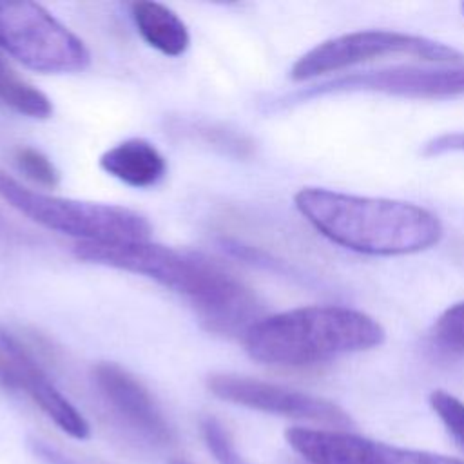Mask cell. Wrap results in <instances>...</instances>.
I'll list each match as a JSON object with an SVG mask.
<instances>
[{"instance_id":"cell-1","label":"cell","mask_w":464,"mask_h":464,"mask_svg":"<svg viewBox=\"0 0 464 464\" xmlns=\"http://www.w3.org/2000/svg\"><path fill=\"white\" fill-rule=\"evenodd\" d=\"M74 256L85 263L103 265L149 277L185 295L201 323L218 334L246 332L259 319L256 294L214 261L179 252L150 241L78 243Z\"/></svg>"},{"instance_id":"cell-2","label":"cell","mask_w":464,"mask_h":464,"mask_svg":"<svg viewBox=\"0 0 464 464\" xmlns=\"http://www.w3.org/2000/svg\"><path fill=\"white\" fill-rule=\"evenodd\" d=\"M297 212L326 239L368 256H408L435 246L440 219L411 201L304 187L294 196Z\"/></svg>"},{"instance_id":"cell-3","label":"cell","mask_w":464,"mask_h":464,"mask_svg":"<svg viewBox=\"0 0 464 464\" xmlns=\"http://www.w3.org/2000/svg\"><path fill=\"white\" fill-rule=\"evenodd\" d=\"M386 332L372 315L337 304H310L259 317L243 335L257 362L308 368L384 343Z\"/></svg>"},{"instance_id":"cell-4","label":"cell","mask_w":464,"mask_h":464,"mask_svg":"<svg viewBox=\"0 0 464 464\" xmlns=\"http://www.w3.org/2000/svg\"><path fill=\"white\" fill-rule=\"evenodd\" d=\"M0 198L31 221L80 243L149 241L150 223L132 208L33 190L0 170Z\"/></svg>"},{"instance_id":"cell-5","label":"cell","mask_w":464,"mask_h":464,"mask_svg":"<svg viewBox=\"0 0 464 464\" xmlns=\"http://www.w3.org/2000/svg\"><path fill=\"white\" fill-rule=\"evenodd\" d=\"M0 47L44 74L78 72L91 62L85 44L34 2H0Z\"/></svg>"},{"instance_id":"cell-6","label":"cell","mask_w":464,"mask_h":464,"mask_svg":"<svg viewBox=\"0 0 464 464\" xmlns=\"http://www.w3.org/2000/svg\"><path fill=\"white\" fill-rule=\"evenodd\" d=\"M399 54L437 65L462 63L464 60L455 47L426 36L390 29H362L328 38L301 54L290 69V78L306 82L368 60Z\"/></svg>"},{"instance_id":"cell-7","label":"cell","mask_w":464,"mask_h":464,"mask_svg":"<svg viewBox=\"0 0 464 464\" xmlns=\"http://www.w3.org/2000/svg\"><path fill=\"white\" fill-rule=\"evenodd\" d=\"M334 92H381L388 96L417 98V100H444L464 96V63L450 65H397L377 71H362L341 74L326 80L299 98H312Z\"/></svg>"},{"instance_id":"cell-8","label":"cell","mask_w":464,"mask_h":464,"mask_svg":"<svg viewBox=\"0 0 464 464\" xmlns=\"http://www.w3.org/2000/svg\"><path fill=\"white\" fill-rule=\"evenodd\" d=\"M285 439L306 464H464L446 455L399 448L343 430L295 426L286 430Z\"/></svg>"},{"instance_id":"cell-9","label":"cell","mask_w":464,"mask_h":464,"mask_svg":"<svg viewBox=\"0 0 464 464\" xmlns=\"http://www.w3.org/2000/svg\"><path fill=\"white\" fill-rule=\"evenodd\" d=\"M207 388L218 399L250 410L308 420L332 430L352 426V417L339 404L281 384L245 375L214 373L207 379Z\"/></svg>"},{"instance_id":"cell-10","label":"cell","mask_w":464,"mask_h":464,"mask_svg":"<svg viewBox=\"0 0 464 464\" xmlns=\"http://www.w3.org/2000/svg\"><path fill=\"white\" fill-rule=\"evenodd\" d=\"M0 386L25 393L69 437L80 440L89 437L85 417L54 386L25 343L4 324H0Z\"/></svg>"},{"instance_id":"cell-11","label":"cell","mask_w":464,"mask_h":464,"mask_svg":"<svg viewBox=\"0 0 464 464\" xmlns=\"http://www.w3.org/2000/svg\"><path fill=\"white\" fill-rule=\"evenodd\" d=\"M92 381L105 402L134 431L154 444H172L176 435L150 392L116 362H98Z\"/></svg>"},{"instance_id":"cell-12","label":"cell","mask_w":464,"mask_h":464,"mask_svg":"<svg viewBox=\"0 0 464 464\" xmlns=\"http://www.w3.org/2000/svg\"><path fill=\"white\" fill-rule=\"evenodd\" d=\"M100 167L121 183L136 188L158 185L165 172L163 154L143 138H129L100 156Z\"/></svg>"},{"instance_id":"cell-13","label":"cell","mask_w":464,"mask_h":464,"mask_svg":"<svg viewBox=\"0 0 464 464\" xmlns=\"http://www.w3.org/2000/svg\"><path fill=\"white\" fill-rule=\"evenodd\" d=\"M130 16L140 36L156 51L167 56H179L188 49V29L170 7L140 0L130 5Z\"/></svg>"},{"instance_id":"cell-14","label":"cell","mask_w":464,"mask_h":464,"mask_svg":"<svg viewBox=\"0 0 464 464\" xmlns=\"http://www.w3.org/2000/svg\"><path fill=\"white\" fill-rule=\"evenodd\" d=\"M0 102L29 118L45 120L53 114L51 100L34 85L20 78L0 56Z\"/></svg>"},{"instance_id":"cell-15","label":"cell","mask_w":464,"mask_h":464,"mask_svg":"<svg viewBox=\"0 0 464 464\" xmlns=\"http://www.w3.org/2000/svg\"><path fill=\"white\" fill-rule=\"evenodd\" d=\"M430 339L444 353L464 355V301L453 303L433 321Z\"/></svg>"},{"instance_id":"cell-16","label":"cell","mask_w":464,"mask_h":464,"mask_svg":"<svg viewBox=\"0 0 464 464\" xmlns=\"http://www.w3.org/2000/svg\"><path fill=\"white\" fill-rule=\"evenodd\" d=\"M428 401L444 428L464 450V402L446 390H433Z\"/></svg>"},{"instance_id":"cell-17","label":"cell","mask_w":464,"mask_h":464,"mask_svg":"<svg viewBox=\"0 0 464 464\" xmlns=\"http://www.w3.org/2000/svg\"><path fill=\"white\" fill-rule=\"evenodd\" d=\"M201 433L207 448L212 451L214 459L219 464H246L237 453L230 433L227 428L214 417H205L201 422Z\"/></svg>"},{"instance_id":"cell-18","label":"cell","mask_w":464,"mask_h":464,"mask_svg":"<svg viewBox=\"0 0 464 464\" xmlns=\"http://www.w3.org/2000/svg\"><path fill=\"white\" fill-rule=\"evenodd\" d=\"M14 160H16L18 169H20L27 178H31L33 181H36V183H40V185H45V187H54V185H58V181H60V172H58V169H56L54 163H53L45 154H42L40 150L31 149V147L18 149L16 154H14Z\"/></svg>"},{"instance_id":"cell-19","label":"cell","mask_w":464,"mask_h":464,"mask_svg":"<svg viewBox=\"0 0 464 464\" xmlns=\"http://www.w3.org/2000/svg\"><path fill=\"white\" fill-rule=\"evenodd\" d=\"M464 150V132H446L431 138L422 147L424 156H439L444 152H457Z\"/></svg>"},{"instance_id":"cell-20","label":"cell","mask_w":464,"mask_h":464,"mask_svg":"<svg viewBox=\"0 0 464 464\" xmlns=\"http://www.w3.org/2000/svg\"><path fill=\"white\" fill-rule=\"evenodd\" d=\"M31 448H33V453L45 464H82L44 440H31Z\"/></svg>"},{"instance_id":"cell-21","label":"cell","mask_w":464,"mask_h":464,"mask_svg":"<svg viewBox=\"0 0 464 464\" xmlns=\"http://www.w3.org/2000/svg\"><path fill=\"white\" fill-rule=\"evenodd\" d=\"M170 464H194V462L185 460V459H172V460H170Z\"/></svg>"},{"instance_id":"cell-22","label":"cell","mask_w":464,"mask_h":464,"mask_svg":"<svg viewBox=\"0 0 464 464\" xmlns=\"http://www.w3.org/2000/svg\"><path fill=\"white\" fill-rule=\"evenodd\" d=\"M460 11H462V14H464V2L460 4Z\"/></svg>"}]
</instances>
